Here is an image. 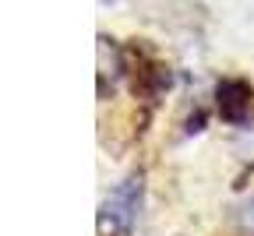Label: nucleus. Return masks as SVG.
<instances>
[{
  "mask_svg": "<svg viewBox=\"0 0 254 236\" xmlns=\"http://www.w3.org/2000/svg\"><path fill=\"white\" fill-rule=\"evenodd\" d=\"M138 208H141V177H131V180H124L110 201H106V222L120 233H131L134 219H138Z\"/></svg>",
  "mask_w": 254,
  "mask_h": 236,
  "instance_id": "f257e3e1",
  "label": "nucleus"
},
{
  "mask_svg": "<svg viewBox=\"0 0 254 236\" xmlns=\"http://www.w3.org/2000/svg\"><path fill=\"white\" fill-rule=\"evenodd\" d=\"M215 99H219V113L226 123H244L251 117V85L247 81H237V78L222 81L215 88Z\"/></svg>",
  "mask_w": 254,
  "mask_h": 236,
  "instance_id": "f03ea898",
  "label": "nucleus"
}]
</instances>
